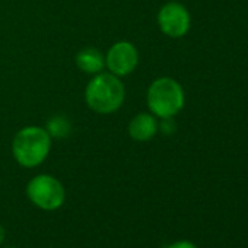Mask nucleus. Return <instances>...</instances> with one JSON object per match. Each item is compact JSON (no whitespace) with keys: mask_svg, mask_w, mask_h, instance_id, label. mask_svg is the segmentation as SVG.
I'll list each match as a JSON object with an SVG mask.
<instances>
[{"mask_svg":"<svg viewBox=\"0 0 248 248\" xmlns=\"http://www.w3.org/2000/svg\"><path fill=\"white\" fill-rule=\"evenodd\" d=\"M51 148V138L46 129L25 127L14 139L12 151L15 159L25 168L40 165L48 155Z\"/></svg>","mask_w":248,"mask_h":248,"instance_id":"nucleus-1","label":"nucleus"},{"mask_svg":"<svg viewBox=\"0 0 248 248\" xmlns=\"http://www.w3.org/2000/svg\"><path fill=\"white\" fill-rule=\"evenodd\" d=\"M85 95L88 105L93 111L108 114L121 107L124 101V88L114 75L101 73L89 82Z\"/></svg>","mask_w":248,"mask_h":248,"instance_id":"nucleus-2","label":"nucleus"},{"mask_svg":"<svg viewBox=\"0 0 248 248\" xmlns=\"http://www.w3.org/2000/svg\"><path fill=\"white\" fill-rule=\"evenodd\" d=\"M148 105L156 117H174L184 107L183 88L171 78H161L149 88Z\"/></svg>","mask_w":248,"mask_h":248,"instance_id":"nucleus-3","label":"nucleus"},{"mask_svg":"<svg viewBox=\"0 0 248 248\" xmlns=\"http://www.w3.org/2000/svg\"><path fill=\"white\" fill-rule=\"evenodd\" d=\"M30 200L43 210H56L64 202V188L51 175H37L27 187Z\"/></svg>","mask_w":248,"mask_h":248,"instance_id":"nucleus-4","label":"nucleus"},{"mask_svg":"<svg viewBox=\"0 0 248 248\" xmlns=\"http://www.w3.org/2000/svg\"><path fill=\"white\" fill-rule=\"evenodd\" d=\"M158 24L165 35L180 38L190 30V15L184 6L178 3H168L159 11Z\"/></svg>","mask_w":248,"mask_h":248,"instance_id":"nucleus-5","label":"nucleus"},{"mask_svg":"<svg viewBox=\"0 0 248 248\" xmlns=\"http://www.w3.org/2000/svg\"><path fill=\"white\" fill-rule=\"evenodd\" d=\"M138 50L133 44L121 41L114 44L107 54V66L117 76H126L138 66Z\"/></svg>","mask_w":248,"mask_h":248,"instance_id":"nucleus-6","label":"nucleus"},{"mask_svg":"<svg viewBox=\"0 0 248 248\" xmlns=\"http://www.w3.org/2000/svg\"><path fill=\"white\" fill-rule=\"evenodd\" d=\"M158 132V121L151 114H139L129 124V133L138 142L152 139Z\"/></svg>","mask_w":248,"mask_h":248,"instance_id":"nucleus-7","label":"nucleus"},{"mask_svg":"<svg viewBox=\"0 0 248 248\" xmlns=\"http://www.w3.org/2000/svg\"><path fill=\"white\" fill-rule=\"evenodd\" d=\"M76 63L79 69L86 73H99L105 66V59L96 48L88 47L79 51L76 57Z\"/></svg>","mask_w":248,"mask_h":248,"instance_id":"nucleus-8","label":"nucleus"},{"mask_svg":"<svg viewBox=\"0 0 248 248\" xmlns=\"http://www.w3.org/2000/svg\"><path fill=\"white\" fill-rule=\"evenodd\" d=\"M47 132L56 138H63L70 132V124L64 117H53L47 123Z\"/></svg>","mask_w":248,"mask_h":248,"instance_id":"nucleus-9","label":"nucleus"},{"mask_svg":"<svg viewBox=\"0 0 248 248\" xmlns=\"http://www.w3.org/2000/svg\"><path fill=\"white\" fill-rule=\"evenodd\" d=\"M175 129H177V126H175V121L172 120V117L162 118V123H161V130H162V133L171 135V133H174Z\"/></svg>","mask_w":248,"mask_h":248,"instance_id":"nucleus-10","label":"nucleus"},{"mask_svg":"<svg viewBox=\"0 0 248 248\" xmlns=\"http://www.w3.org/2000/svg\"><path fill=\"white\" fill-rule=\"evenodd\" d=\"M168 248H197V247L190 241H177V242L171 244Z\"/></svg>","mask_w":248,"mask_h":248,"instance_id":"nucleus-11","label":"nucleus"},{"mask_svg":"<svg viewBox=\"0 0 248 248\" xmlns=\"http://www.w3.org/2000/svg\"><path fill=\"white\" fill-rule=\"evenodd\" d=\"M5 236H6V232H5V228L0 225V244L5 241Z\"/></svg>","mask_w":248,"mask_h":248,"instance_id":"nucleus-12","label":"nucleus"},{"mask_svg":"<svg viewBox=\"0 0 248 248\" xmlns=\"http://www.w3.org/2000/svg\"><path fill=\"white\" fill-rule=\"evenodd\" d=\"M8 248H15V247H8Z\"/></svg>","mask_w":248,"mask_h":248,"instance_id":"nucleus-13","label":"nucleus"}]
</instances>
